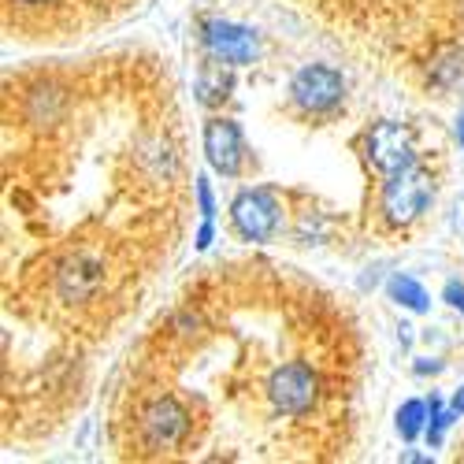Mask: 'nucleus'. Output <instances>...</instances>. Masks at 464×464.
Instances as JSON below:
<instances>
[{
  "label": "nucleus",
  "mask_w": 464,
  "mask_h": 464,
  "mask_svg": "<svg viewBox=\"0 0 464 464\" xmlns=\"http://www.w3.org/2000/svg\"><path fill=\"white\" fill-rule=\"evenodd\" d=\"M435 201V179L428 168H405V171H394L386 175V186H382V216L386 223L394 227H409L416 223L423 212H428V205Z\"/></svg>",
  "instance_id": "obj_1"
},
{
  "label": "nucleus",
  "mask_w": 464,
  "mask_h": 464,
  "mask_svg": "<svg viewBox=\"0 0 464 464\" xmlns=\"http://www.w3.org/2000/svg\"><path fill=\"white\" fill-rule=\"evenodd\" d=\"M345 97V79L327 67V63H304L294 71L290 79V101L304 111V115H327L342 104Z\"/></svg>",
  "instance_id": "obj_2"
},
{
  "label": "nucleus",
  "mask_w": 464,
  "mask_h": 464,
  "mask_svg": "<svg viewBox=\"0 0 464 464\" xmlns=\"http://www.w3.org/2000/svg\"><path fill=\"white\" fill-rule=\"evenodd\" d=\"M230 223H235V230L246 238V242H267L279 235L283 227V208L276 201L272 189H242L235 205H230Z\"/></svg>",
  "instance_id": "obj_3"
},
{
  "label": "nucleus",
  "mask_w": 464,
  "mask_h": 464,
  "mask_svg": "<svg viewBox=\"0 0 464 464\" xmlns=\"http://www.w3.org/2000/svg\"><path fill=\"white\" fill-rule=\"evenodd\" d=\"M201 45L212 60H223L230 67H249L260 56L256 30L230 19H201Z\"/></svg>",
  "instance_id": "obj_4"
},
{
  "label": "nucleus",
  "mask_w": 464,
  "mask_h": 464,
  "mask_svg": "<svg viewBox=\"0 0 464 464\" xmlns=\"http://www.w3.org/2000/svg\"><path fill=\"white\" fill-rule=\"evenodd\" d=\"M267 398H272V405L279 412L301 416L320 401V375L301 361H290V364L276 368L272 379H267Z\"/></svg>",
  "instance_id": "obj_5"
},
{
  "label": "nucleus",
  "mask_w": 464,
  "mask_h": 464,
  "mask_svg": "<svg viewBox=\"0 0 464 464\" xmlns=\"http://www.w3.org/2000/svg\"><path fill=\"white\" fill-rule=\"evenodd\" d=\"M138 428H141L145 446H152V450H175L189 435V412H186V405L179 398L164 394V398H152L141 409Z\"/></svg>",
  "instance_id": "obj_6"
},
{
  "label": "nucleus",
  "mask_w": 464,
  "mask_h": 464,
  "mask_svg": "<svg viewBox=\"0 0 464 464\" xmlns=\"http://www.w3.org/2000/svg\"><path fill=\"white\" fill-rule=\"evenodd\" d=\"M364 149H368V160H372V168H375L379 175H394V171H405V168L420 164V160H416V145H412L409 127L391 123V120H386V123H375V127L368 130Z\"/></svg>",
  "instance_id": "obj_7"
},
{
  "label": "nucleus",
  "mask_w": 464,
  "mask_h": 464,
  "mask_svg": "<svg viewBox=\"0 0 464 464\" xmlns=\"http://www.w3.org/2000/svg\"><path fill=\"white\" fill-rule=\"evenodd\" d=\"M104 286V264L101 256L79 249L60 260L56 267V294L67 301V304H82L90 297H97V290Z\"/></svg>",
  "instance_id": "obj_8"
},
{
  "label": "nucleus",
  "mask_w": 464,
  "mask_h": 464,
  "mask_svg": "<svg viewBox=\"0 0 464 464\" xmlns=\"http://www.w3.org/2000/svg\"><path fill=\"white\" fill-rule=\"evenodd\" d=\"M205 157L212 164V171L235 179L246 164V141H242V130L235 120L227 115H216V120L205 123Z\"/></svg>",
  "instance_id": "obj_9"
},
{
  "label": "nucleus",
  "mask_w": 464,
  "mask_h": 464,
  "mask_svg": "<svg viewBox=\"0 0 464 464\" xmlns=\"http://www.w3.org/2000/svg\"><path fill=\"white\" fill-rule=\"evenodd\" d=\"M198 101L201 104H223L230 97V90H235V67L223 63V60H205L198 67Z\"/></svg>",
  "instance_id": "obj_10"
},
{
  "label": "nucleus",
  "mask_w": 464,
  "mask_h": 464,
  "mask_svg": "<svg viewBox=\"0 0 464 464\" xmlns=\"http://www.w3.org/2000/svg\"><path fill=\"white\" fill-rule=\"evenodd\" d=\"M386 294H391L394 304L409 308V313H428V308H431L428 290H423L412 276H391V283H386Z\"/></svg>",
  "instance_id": "obj_11"
},
{
  "label": "nucleus",
  "mask_w": 464,
  "mask_h": 464,
  "mask_svg": "<svg viewBox=\"0 0 464 464\" xmlns=\"http://www.w3.org/2000/svg\"><path fill=\"white\" fill-rule=\"evenodd\" d=\"M428 423H431V401L412 398L398 409V435L405 442H416L420 435H428Z\"/></svg>",
  "instance_id": "obj_12"
},
{
  "label": "nucleus",
  "mask_w": 464,
  "mask_h": 464,
  "mask_svg": "<svg viewBox=\"0 0 464 464\" xmlns=\"http://www.w3.org/2000/svg\"><path fill=\"white\" fill-rule=\"evenodd\" d=\"M26 111H30V120H34V123H53V120H56V111H60V93H56L53 86L34 90L30 101H26Z\"/></svg>",
  "instance_id": "obj_13"
},
{
  "label": "nucleus",
  "mask_w": 464,
  "mask_h": 464,
  "mask_svg": "<svg viewBox=\"0 0 464 464\" xmlns=\"http://www.w3.org/2000/svg\"><path fill=\"white\" fill-rule=\"evenodd\" d=\"M198 201H201V216L212 219V216H216V198H212V182H208L205 175L198 179Z\"/></svg>",
  "instance_id": "obj_14"
},
{
  "label": "nucleus",
  "mask_w": 464,
  "mask_h": 464,
  "mask_svg": "<svg viewBox=\"0 0 464 464\" xmlns=\"http://www.w3.org/2000/svg\"><path fill=\"white\" fill-rule=\"evenodd\" d=\"M442 297H446V304H450V308H457V313L464 316V286H457V283H450V286L442 290Z\"/></svg>",
  "instance_id": "obj_15"
},
{
  "label": "nucleus",
  "mask_w": 464,
  "mask_h": 464,
  "mask_svg": "<svg viewBox=\"0 0 464 464\" xmlns=\"http://www.w3.org/2000/svg\"><path fill=\"white\" fill-rule=\"evenodd\" d=\"M198 327H201V316H198V313H182V316L175 320V331H179V334H193Z\"/></svg>",
  "instance_id": "obj_16"
},
{
  "label": "nucleus",
  "mask_w": 464,
  "mask_h": 464,
  "mask_svg": "<svg viewBox=\"0 0 464 464\" xmlns=\"http://www.w3.org/2000/svg\"><path fill=\"white\" fill-rule=\"evenodd\" d=\"M212 235H216V230H212V219H205L201 230H198V249H208V246H212Z\"/></svg>",
  "instance_id": "obj_17"
},
{
  "label": "nucleus",
  "mask_w": 464,
  "mask_h": 464,
  "mask_svg": "<svg viewBox=\"0 0 464 464\" xmlns=\"http://www.w3.org/2000/svg\"><path fill=\"white\" fill-rule=\"evenodd\" d=\"M450 409H453V412H457V416H460V412H464V386H460V391H457V394H453V401H450Z\"/></svg>",
  "instance_id": "obj_18"
},
{
  "label": "nucleus",
  "mask_w": 464,
  "mask_h": 464,
  "mask_svg": "<svg viewBox=\"0 0 464 464\" xmlns=\"http://www.w3.org/2000/svg\"><path fill=\"white\" fill-rule=\"evenodd\" d=\"M457 141H460V149H464V115L457 120Z\"/></svg>",
  "instance_id": "obj_19"
},
{
  "label": "nucleus",
  "mask_w": 464,
  "mask_h": 464,
  "mask_svg": "<svg viewBox=\"0 0 464 464\" xmlns=\"http://www.w3.org/2000/svg\"><path fill=\"white\" fill-rule=\"evenodd\" d=\"M23 5H45V0H23Z\"/></svg>",
  "instance_id": "obj_20"
}]
</instances>
